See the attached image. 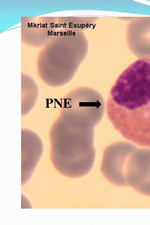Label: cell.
<instances>
[{
  "instance_id": "1",
  "label": "cell",
  "mask_w": 150,
  "mask_h": 225,
  "mask_svg": "<svg viewBox=\"0 0 150 225\" xmlns=\"http://www.w3.org/2000/svg\"><path fill=\"white\" fill-rule=\"evenodd\" d=\"M106 109L125 139L150 148V57L135 61L120 75L110 90Z\"/></svg>"
},
{
  "instance_id": "2",
  "label": "cell",
  "mask_w": 150,
  "mask_h": 225,
  "mask_svg": "<svg viewBox=\"0 0 150 225\" xmlns=\"http://www.w3.org/2000/svg\"><path fill=\"white\" fill-rule=\"evenodd\" d=\"M65 122L67 152L54 160L55 165L64 175L80 178L88 173L93 165L94 129Z\"/></svg>"
},
{
  "instance_id": "3",
  "label": "cell",
  "mask_w": 150,
  "mask_h": 225,
  "mask_svg": "<svg viewBox=\"0 0 150 225\" xmlns=\"http://www.w3.org/2000/svg\"><path fill=\"white\" fill-rule=\"evenodd\" d=\"M63 117L72 123L94 128L102 118L104 99L97 91L87 87L73 89L65 99Z\"/></svg>"
},
{
  "instance_id": "4",
  "label": "cell",
  "mask_w": 150,
  "mask_h": 225,
  "mask_svg": "<svg viewBox=\"0 0 150 225\" xmlns=\"http://www.w3.org/2000/svg\"><path fill=\"white\" fill-rule=\"evenodd\" d=\"M125 152L124 173L127 185L150 196V149L127 142Z\"/></svg>"
},
{
  "instance_id": "5",
  "label": "cell",
  "mask_w": 150,
  "mask_h": 225,
  "mask_svg": "<svg viewBox=\"0 0 150 225\" xmlns=\"http://www.w3.org/2000/svg\"><path fill=\"white\" fill-rule=\"evenodd\" d=\"M127 39L130 50L141 58L150 57V17H138L127 28Z\"/></svg>"
},
{
  "instance_id": "6",
  "label": "cell",
  "mask_w": 150,
  "mask_h": 225,
  "mask_svg": "<svg viewBox=\"0 0 150 225\" xmlns=\"http://www.w3.org/2000/svg\"><path fill=\"white\" fill-rule=\"evenodd\" d=\"M48 31H49V34H50V35H51V33H50V31H49V30H48Z\"/></svg>"
},
{
  "instance_id": "7",
  "label": "cell",
  "mask_w": 150,
  "mask_h": 225,
  "mask_svg": "<svg viewBox=\"0 0 150 225\" xmlns=\"http://www.w3.org/2000/svg\"><path fill=\"white\" fill-rule=\"evenodd\" d=\"M48 35H49V31H48Z\"/></svg>"
},
{
  "instance_id": "8",
  "label": "cell",
  "mask_w": 150,
  "mask_h": 225,
  "mask_svg": "<svg viewBox=\"0 0 150 225\" xmlns=\"http://www.w3.org/2000/svg\"><path fill=\"white\" fill-rule=\"evenodd\" d=\"M40 25V24H38V25Z\"/></svg>"
},
{
  "instance_id": "9",
  "label": "cell",
  "mask_w": 150,
  "mask_h": 225,
  "mask_svg": "<svg viewBox=\"0 0 150 225\" xmlns=\"http://www.w3.org/2000/svg\"><path fill=\"white\" fill-rule=\"evenodd\" d=\"M47 23H46V28H47Z\"/></svg>"
}]
</instances>
